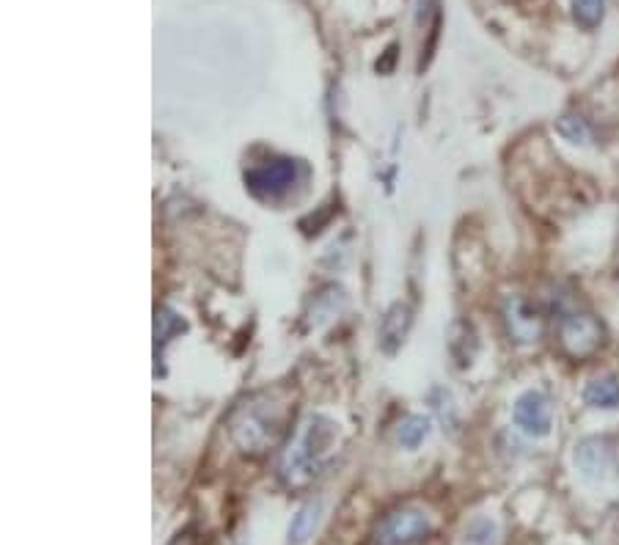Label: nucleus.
Here are the masks:
<instances>
[{"label": "nucleus", "instance_id": "1", "mask_svg": "<svg viewBox=\"0 0 619 545\" xmlns=\"http://www.w3.org/2000/svg\"><path fill=\"white\" fill-rule=\"evenodd\" d=\"M339 425L328 416L311 414L289 436L287 447L282 449L278 461V477L287 488H309L322 474L325 463L331 461L336 449Z\"/></svg>", "mask_w": 619, "mask_h": 545}, {"label": "nucleus", "instance_id": "2", "mask_svg": "<svg viewBox=\"0 0 619 545\" xmlns=\"http://www.w3.org/2000/svg\"><path fill=\"white\" fill-rule=\"evenodd\" d=\"M287 405H278L271 394L245 399L231 416V438L245 454H265L278 447L287 430Z\"/></svg>", "mask_w": 619, "mask_h": 545}, {"label": "nucleus", "instance_id": "3", "mask_svg": "<svg viewBox=\"0 0 619 545\" xmlns=\"http://www.w3.org/2000/svg\"><path fill=\"white\" fill-rule=\"evenodd\" d=\"M433 534V521L419 507L391 510L371 532L369 545H424Z\"/></svg>", "mask_w": 619, "mask_h": 545}, {"label": "nucleus", "instance_id": "4", "mask_svg": "<svg viewBox=\"0 0 619 545\" xmlns=\"http://www.w3.org/2000/svg\"><path fill=\"white\" fill-rule=\"evenodd\" d=\"M559 341L573 358H589L603 345V325L589 312H564L559 323Z\"/></svg>", "mask_w": 619, "mask_h": 545}, {"label": "nucleus", "instance_id": "5", "mask_svg": "<svg viewBox=\"0 0 619 545\" xmlns=\"http://www.w3.org/2000/svg\"><path fill=\"white\" fill-rule=\"evenodd\" d=\"M515 425L524 432H529V436H548L553 425V414L546 394L535 392V389L520 394L518 403H515Z\"/></svg>", "mask_w": 619, "mask_h": 545}, {"label": "nucleus", "instance_id": "6", "mask_svg": "<svg viewBox=\"0 0 619 545\" xmlns=\"http://www.w3.org/2000/svg\"><path fill=\"white\" fill-rule=\"evenodd\" d=\"M245 182L256 196H278L295 182V163L293 160H271L260 169L248 171Z\"/></svg>", "mask_w": 619, "mask_h": 545}, {"label": "nucleus", "instance_id": "7", "mask_svg": "<svg viewBox=\"0 0 619 545\" xmlns=\"http://www.w3.org/2000/svg\"><path fill=\"white\" fill-rule=\"evenodd\" d=\"M504 320H507L509 336L515 341H535L542 331V320L537 309L524 295H513L504 303Z\"/></svg>", "mask_w": 619, "mask_h": 545}, {"label": "nucleus", "instance_id": "8", "mask_svg": "<svg viewBox=\"0 0 619 545\" xmlns=\"http://www.w3.org/2000/svg\"><path fill=\"white\" fill-rule=\"evenodd\" d=\"M575 463H578L586 477H606L614 468V454L606 441L589 438V441L581 443L578 452H575Z\"/></svg>", "mask_w": 619, "mask_h": 545}, {"label": "nucleus", "instance_id": "9", "mask_svg": "<svg viewBox=\"0 0 619 545\" xmlns=\"http://www.w3.org/2000/svg\"><path fill=\"white\" fill-rule=\"evenodd\" d=\"M408 328H411V309L397 303L391 306V312L383 317V328H380V345L389 352H394L397 347L405 341Z\"/></svg>", "mask_w": 619, "mask_h": 545}, {"label": "nucleus", "instance_id": "10", "mask_svg": "<svg viewBox=\"0 0 619 545\" xmlns=\"http://www.w3.org/2000/svg\"><path fill=\"white\" fill-rule=\"evenodd\" d=\"M584 399L592 408H619V381L617 378H595L584 389Z\"/></svg>", "mask_w": 619, "mask_h": 545}, {"label": "nucleus", "instance_id": "11", "mask_svg": "<svg viewBox=\"0 0 619 545\" xmlns=\"http://www.w3.org/2000/svg\"><path fill=\"white\" fill-rule=\"evenodd\" d=\"M429 432V421L424 419V416H408V419L400 421V427H397V438H400V443L405 449H416L419 443L427 438Z\"/></svg>", "mask_w": 619, "mask_h": 545}, {"label": "nucleus", "instance_id": "12", "mask_svg": "<svg viewBox=\"0 0 619 545\" xmlns=\"http://www.w3.org/2000/svg\"><path fill=\"white\" fill-rule=\"evenodd\" d=\"M573 14L584 28H597L603 20V0H573Z\"/></svg>", "mask_w": 619, "mask_h": 545}, {"label": "nucleus", "instance_id": "13", "mask_svg": "<svg viewBox=\"0 0 619 545\" xmlns=\"http://www.w3.org/2000/svg\"><path fill=\"white\" fill-rule=\"evenodd\" d=\"M557 130L573 143H589L592 141L589 127H586V121L578 119V116H562V119H559V125H557Z\"/></svg>", "mask_w": 619, "mask_h": 545}, {"label": "nucleus", "instance_id": "14", "mask_svg": "<svg viewBox=\"0 0 619 545\" xmlns=\"http://www.w3.org/2000/svg\"><path fill=\"white\" fill-rule=\"evenodd\" d=\"M314 521H317V507L314 505L303 507V510L295 515L293 529H289V537H293V543H303V540L309 537L311 529H314Z\"/></svg>", "mask_w": 619, "mask_h": 545}, {"label": "nucleus", "instance_id": "15", "mask_svg": "<svg viewBox=\"0 0 619 545\" xmlns=\"http://www.w3.org/2000/svg\"><path fill=\"white\" fill-rule=\"evenodd\" d=\"M185 328V323H182L176 314H171L169 309H160L158 312V328H154V336H158V345H163V341H169L171 334H176V331Z\"/></svg>", "mask_w": 619, "mask_h": 545}]
</instances>
